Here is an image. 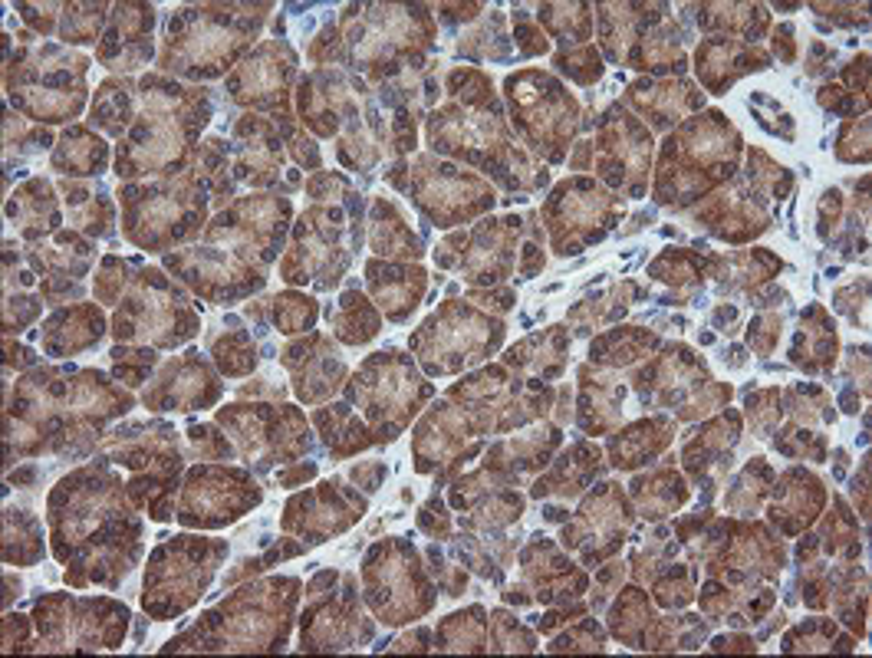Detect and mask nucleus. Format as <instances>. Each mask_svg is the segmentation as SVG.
Wrapping results in <instances>:
<instances>
[{"mask_svg": "<svg viewBox=\"0 0 872 658\" xmlns=\"http://www.w3.org/2000/svg\"><path fill=\"white\" fill-rule=\"evenodd\" d=\"M53 165L63 168L66 175H99V168L106 165V145L99 135L73 129V132L63 135Z\"/></svg>", "mask_w": 872, "mask_h": 658, "instance_id": "obj_1", "label": "nucleus"}, {"mask_svg": "<svg viewBox=\"0 0 872 658\" xmlns=\"http://www.w3.org/2000/svg\"><path fill=\"white\" fill-rule=\"evenodd\" d=\"M316 316V306L307 297H297V293H287V297H277V326L280 333H300L307 329Z\"/></svg>", "mask_w": 872, "mask_h": 658, "instance_id": "obj_2", "label": "nucleus"}, {"mask_svg": "<svg viewBox=\"0 0 872 658\" xmlns=\"http://www.w3.org/2000/svg\"><path fill=\"white\" fill-rule=\"evenodd\" d=\"M103 4L99 7H66V27L63 37L73 43H89L96 40V30L103 24Z\"/></svg>", "mask_w": 872, "mask_h": 658, "instance_id": "obj_3", "label": "nucleus"}]
</instances>
